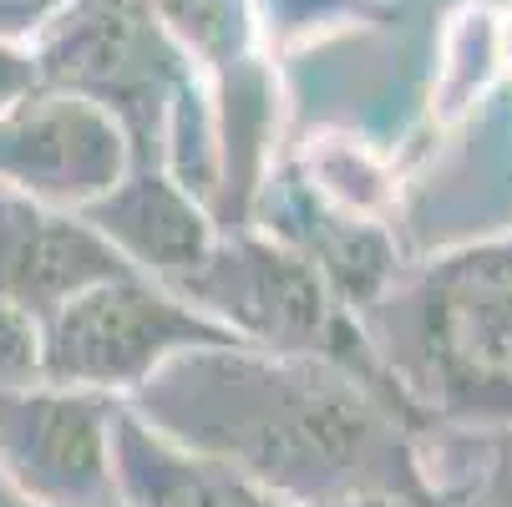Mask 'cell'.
I'll return each instance as SVG.
<instances>
[{
	"label": "cell",
	"mask_w": 512,
	"mask_h": 507,
	"mask_svg": "<svg viewBox=\"0 0 512 507\" xmlns=\"http://www.w3.org/2000/svg\"><path fill=\"white\" fill-rule=\"evenodd\" d=\"M284 507L431 487L426 437L355 376L259 345H198L127 401Z\"/></svg>",
	"instance_id": "obj_1"
},
{
	"label": "cell",
	"mask_w": 512,
	"mask_h": 507,
	"mask_svg": "<svg viewBox=\"0 0 512 507\" xmlns=\"http://www.w3.org/2000/svg\"><path fill=\"white\" fill-rule=\"evenodd\" d=\"M360 320L426 431L512 426V234L406 264Z\"/></svg>",
	"instance_id": "obj_2"
},
{
	"label": "cell",
	"mask_w": 512,
	"mask_h": 507,
	"mask_svg": "<svg viewBox=\"0 0 512 507\" xmlns=\"http://www.w3.org/2000/svg\"><path fill=\"white\" fill-rule=\"evenodd\" d=\"M188 300L203 305L208 315H218L234 335H244L259 350L320 360V366L355 376L426 437L421 411L411 406V396L401 391V381L381 360L360 310L279 234H269L259 224L224 229V244H218L213 264L188 289Z\"/></svg>",
	"instance_id": "obj_3"
},
{
	"label": "cell",
	"mask_w": 512,
	"mask_h": 507,
	"mask_svg": "<svg viewBox=\"0 0 512 507\" xmlns=\"http://www.w3.org/2000/svg\"><path fill=\"white\" fill-rule=\"evenodd\" d=\"M198 345H249L218 315L148 274H117L92 284L46 320V376L132 401L168 360Z\"/></svg>",
	"instance_id": "obj_4"
},
{
	"label": "cell",
	"mask_w": 512,
	"mask_h": 507,
	"mask_svg": "<svg viewBox=\"0 0 512 507\" xmlns=\"http://www.w3.org/2000/svg\"><path fill=\"white\" fill-rule=\"evenodd\" d=\"M122 406L117 396L56 381L0 396V472L46 507H122Z\"/></svg>",
	"instance_id": "obj_5"
},
{
	"label": "cell",
	"mask_w": 512,
	"mask_h": 507,
	"mask_svg": "<svg viewBox=\"0 0 512 507\" xmlns=\"http://www.w3.org/2000/svg\"><path fill=\"white\" fill-rule=\"evenodd\" d=\"M132 168L137 153L122 122L77 92L41 87L0 122V183L36 203L87 213Z\"/></svg>",
	"instance_id": "obj_6"
},
{
	"label": "cell",
	"mask_w": 512,
	"mask_h": 507,
	"mask_svg": "<svg viewBox=\"0 0 512 507\" xmlns=\"http://www.w3.org/2000/svg\"><path fill=\"white\" fill-rule=\"evenodd\" d=\"M82 219L137 269L178 295L198 284V274L213 264L218 244H224V224L218 213L168 168L148 163L132 168L102 203H92Z\"/></svg>",
	"instance_id": "obj_7"
},
{
	"label": "cell",
	"mask_w": 512,
	"mask_h": 507,
	"mask_svg": "<svg viewBox=\"0 0 512 507\" xmlns=\"http://www.w3.org/2000/svg\"><path fill=\"white\" fill-rule=\"evenodd\" d=\"M137 274L82 213L36 203L0 183V300L51 320L92 284Z\"/></svg>",
	"instance_id": "obj_8"
},
{
	"label": "cell",
	"mask_w": 512,
	"mask_h": 507,
	"mask_svg": "<svg viewBox=\"0 0 512 507\" xmlns=\"http://www.w3.org/2000/svg\"><path fill=\"white\" fill-rule=\"evenodd\" d=\"M117 482L122 507H284L234 467L163 437L132 406L117 416Z\"/></svg>",
	"instance_id": "obj_9"
},
{
	"label": "cell",
	"mask_w": 512,
	"mask_h": 507,
	"mask_svg": "<svg viewBox=\"0 0 512 507\" xmlns=\"http://www.w3.org/2000/svg\"><path fill=\"white\" fill-rule=\"evenodd\" d=\"M426 472L447 507H512V426L507 431H426Z\"/></svg>",
	"instance_id": "obj_10"
},
{
	"label": "cell",
	"mask_w": 512,
	"mask_h": 507,
	"mask_svg": "<svg viewBox=\"0 0 512 507\" xmlns=\"http://www.w3.org/2000/svg\"><path fill=\"white\" fill-rule=\"evenodd\" d=\"M46 320L0 300V396L46 386Z\"/></svg>",
	"instance_id": "obj_11"
},
{
	"label": "cell",
	"mask_w": 512,
	"mask_h": 507,
	"mask_svg": "<svg viewBox=\"0 0 512 507\" xmlns=\"http://www.w3.org/2000/svg\"><path fill=\"white\" fill-rule=\"evenodd\" d=\"M41 87H46V71H41L36 46L0 36V122H6L21 102H31Z\"/></svg>",
	"instance_id": "obj_12"
},
{
	"label": "cell",
	"mask_w": 512,
	"mask_h": 507,
	"mask_svg": "<svg viewBox=\"0 0 512 507\" xmlns=\"http://www.w3.org/2000/svg\"><path fill=\"white\" fill-rule=\"evenodd\" d=\"M77 0H0V36L36 46Z\"/></svg>",
	"instance_id": "obj_13"
},
{
	"label": "cell",
	"mask_w": 512,
	"mask_h": 507,
	"mask_svg": "<svg viewBox=\"0 0 512 507\" xmlns=\"http://www.w3.org/2000/svg\"><path fill=\"white\" fill-rule=\"evenodd\" d=\"M330 507H447V497L436 487H416V492H371V497H350Z\"/></svg>",
	"instance_id": "obj_14"
},
{
	"label": "cell",
	"mask_w": 512,
	"mask_h": 507,
	"mask_svg": "<svg viewBox=\"0 0 512 507\" xmlns=\"http://www.w3.org/2000/svg\"><path fill=\"white\" fill-rule=\"evenodd\" d=\"M0 507H46V502H36V497H26L6 472H0Z\"/></svg>",
	"instance_id": "obj_15"
}]
</instances>
